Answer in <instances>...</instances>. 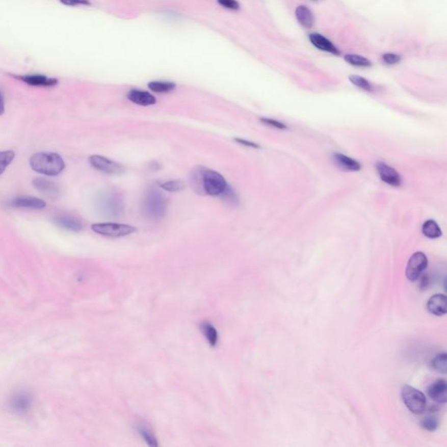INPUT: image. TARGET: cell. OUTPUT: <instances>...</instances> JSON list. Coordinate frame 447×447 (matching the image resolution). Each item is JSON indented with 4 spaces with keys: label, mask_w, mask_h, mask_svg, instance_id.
<instances>
[{
    "label": "cell",
    "mask_w": 447,
    "mask_h": 447,
    "mask_svg": "<svg viewBox=\"0 0 447 447\" xmlns=\"http://www.w3.org/2000/svg\"><path fill=\"white\" fill-rule=\"evenodd\" d=\"M432 368L440 373L445 374L447 371V355L446 353L438 354L432 359Z\"/></svg>",
    "instance_id": "25"
},
{
    "label": "cell",
    "mask_w": 447,
    "mask_h": 447,
    "mask_svg": "<svg viewBox=\"0 0 447 447\" xmlns=\"http://www.w3.org/2000/svg\"><path fill=\"white\" fill-rule=\"evenodd\" d=\"M260 122L263 124L268 125V126L277 128V129H280V130H286V129L288 128V127L285 123H283L282 122H280V121L274 120V119L266 118V117H264V118L260 119Z\"/></svg>",
    "instance_id": "30"
},
{
    "label": "cell",
    "mask_w": 447,
    "mask_h": 447,
    "mask_svg": "<svg viewBox=\"0 0 447 447\" xmlns=\"http://www.w3.org/2000/svg\"><path fill=\"white\" fill-rule=\"evenodd\" d=\"M309 40L312 43L313 46H315L317 48L324 52H329L332 55H341V52L339 51V49L327 38L322 35V34L313 33V34H309Z\"/></svg>",
    "instance_id": "14"
},
{
    "label": "cell",
    "mask_w": 447,
    "mask_h": 447,
    "mask_svg": "<svg viewBox=\"0 0 447 447\" xmlns=\"http://www.w3.org/2000/svg\"><path fill=\"white\" fill-rule=\"evenodd\" d=\"M150 169L154 171H159V170H160V165H159L157 163H151V165H150Z\"/></svg>",
    "instance_id": "37"
},
{
    "label": "cell",
    "mask_w": 447,
    "mask_h": 447,
    "mask_svg": "<svg viewBox=\"0 0 447 447\" xmlns=\"http://www.w3.org/2000/svg\"><path fill=\"white\" fill-rule=\"evenodd\" d=\"M90 165L98 171L104 173L120 175L124 172L125 168L121 164L106 159L101 155H94L89 157Z\"/></svg>",
    "instance_id": "8"
},
{
    "label": "cell",
    "mask_w": 447,
    "mask_h": 447,
    "mask_svg": "<svg viewBox=\"0 0 447 447\" xmlns=\"http://www.w3.org/2000/svg\"><path fill=\"white\" fill-rule=\"evenodd\" d=\"M33 186L39 192L50 198H57L61 190L56 182L46 178H35L33 181Z\"/></svg>",
    "instance_id": "12"
},
{
    "label": "cell",
    "mask_w": 447,
    "mask_h": 447,
    "mask_svg": "<svg viewBox=\"0 0 447 447\" xmlns=\"http://www.w3.org/2000/svg\"><path fill=\"white\" fill-rule=\"evenodd\" d=\"M10 206L14 208H25L33 210H40L46 207V202L34 197H18L12 198L8 203Z\"/></svg>",
    "instance_id": "10"
},
{
    "label": "cell",
    "mask_w": 447,
    "mask_h": 447,
    "mask_svg": "<svg viewBox=\"0 0 447 447\" xmlns=\"http://www.w3.org/2000/svg\"><path fill=\"white\" fill-rule=\"evenodd\" d=\"M61 3L67 6H91L89 0H60Z\"/></svg>",
    "instance_id": "33"
},
{
    "label": "cell",
    "mask_w": 447,
    "mask_h": 447,
    "mask_svg": "<svg viewBox=\"0 0 447 447\" xmlns=\"http://www.w3.org/2000/svg\"><path fill=\"white\" fill-rule=\"evenodd\" d=\"M14 157H15V153L12 150L0 151V175L4 173L6 168L8 167L10 164L13 161Z\"/></svg>",
    "instance_id": "27"
},
{
    "label": "cell",
    "mask_w": 447,
    "mask_h": 447,
    "mask_svg": "<svg viewBox=\"0 0 447 447\" xmlns=\"http://www.w3.org/2000/svg\"><path fill=\"white\" fill-rule=\"evenodd\" d=\"M168 201L159 190L150 188L143 197L141 210L143 216L151 220L162 219L166 214Z\"/></svg>",
    "instance_id": "2"
},
{
    "label": "cell",
    "mask_w": 447,
    "mask_h": 447,
    "mask_svg": "<svg viewBox=\"0 0 447 447\" xmlns=\"http://www.w3.org/2000/svg\"><path fill=\"white\" fill-rule=\"evenodd\" d=\"M234 140L244 146L250 147V148H253V149H259V144L251 142V141L245 140V139H241V138H235Z\"/></svg>",
    "instance_id": "35"
},
{
    "label": "cell",
    "mask_w": 447,
    "mask_h": 447,
    "mask_svg": "<svg viewBox=\"0 0 447 447\" xmlns=\"http://www.w3.org/2000/svg\"><path fill=\"white\" fill-rule=\"evenodd\" d=\"M402 399L406 405V407L409 409V411H411L412 413L419 415L426 411V404H427L426 396L422 391H420L414 387L410 385H405L403 387Z\"/></svg>",
    "instance_id": "5"
},
{
    "label": "cell",
    "mask_w": 447,
    "mask_h": 447,
    "mask_svg": "<svg viewBox=\"0 0 447 447\" xmlns=\"http://www.w3.org/2000/svg\"><path fill=\"white\" fill-rule=\"evenodd\" d=\"M149 89L151 91L159 94H165L169 92L173 91L176 89V84L171 82H164V81H155L149 83Z\"/></svg>",
    "instance_id": "22"
},
{
    "label": "cell",
    "mask_w": 447,
    "mask_h": 447,
    "mask_svg": "<svg viewBox=\"0 0 447 447\" xmlns=\"http://www.w3.org/2000/svg\"><path fill=\"white\" fill-rule=\"evenodd\" d=\"M201 330L204 334V337L206 338L207 341L212 346H215L218 341V333L215 328L210 323H203L201 325Z\"/></svg>",
    "instance_id": "24"
},
{
    "label": "cell",
    "mask_w": 447,
    "mask_h": 447,
    "mask_svg": "<svg viewBox=\"0 0 447 447\" xmlns=\"http://www.w3.org/2000/svg\"><path fill=\"white\" fill-rule=\"evenodd\" d=\"M295 16L298 20L299 24L304 28L309 29L314 23L313 12L306 6H300L295 10Z\"/></svg>",
    "instance_id": "20"
},
{
    "label": "cell",
    "mask_w": 447,
    "mask_h": 447,
    "mask_svg": "<svg viewBox=\"0 0 447 447\" xmlns=\"http://www.w3.org/2000/svg\"><path fill=\"white\" fill-rule=\"evenodd\" d=\"M382 59H383V62L386 63L387 65L398 64L402 60L400 55H396L392 52H388V54L383 55Z\"/></svg>",
    "instance_id": "31"
},
{
    "label": "cell",
    "mask_w": 447,
    "mask_h": 447,
    "mask_svg": "<svg viewBox=\"0 0 447 447\" xmlns=\"http://www.w3.org/2000/svg\"><path fill=\"white\" fill-rule=\"evenodd\" d=\"M428 267V259L422 252H416L411 256L406 267L405 274L410 281H416Z\"/></svg>",
    "instance_id": "7"
},
{
    "label": "cell",
    "mask_w": 447,
    "mask_h": 447,
    "mask_svg": "<svg viewBox=\"0 0 447 447\" xmlns=\"http://www.w3.org/2000/svg\"><path fill=\"white\" fill-rule=\"evenodd\" d=\"M4 112H5V102H4L3 95L0 93V116H2Z\"/></svg>",
    "instance_id": "36"
},
{
    "label": "cell",
    "mask_w": 447,
    "mask_h": 447,
    "mask_svg": "<svg viewBox=\"0 0 447 447\" xmlns=\"http://www.w3.org/2000/svg\"><path fill=\"white\" fill-rule=\"evenodd\" d=\"M218 3L225 7L226 9L236 10L240 9V4L236 0H218Z\"/></svg>",
    "instance_id": "32"
},
{
    "label": "cell",
    "mask_w": 447,
    "mask_h": 447,
    "mask_svg": "<svg viewBox=\"0 0 447 447\" xmlns=\"http://www.w3.org/2000/svg\"><path fill=\"white\" fill-rule=\"evenodd\" d=\"M54 222L61 228L73 232H79L83 229L82 221L75 217L69 216V215H59L55 217Z\"/></svg>",
    "instance_id": "17"
},
{
    "label": "cell",
    "mask_w": 447,
    "mask_h": 447,
    "mask_svg": "<svg viewBox=\"0 0 447 447\" xmlns=\"http://www.w3.org/2000/svg\"><path fill=\"white\" fill-rule=\"evenodd\" d=\"M427 309L436 317H442L446 313V296L441 294L433 295L428 300Z\"/></svg>",
    "instance_id": "16"
},
{
    "label": "cell",
    "mask_w": 447,
    "mask_h": 447,
    "mask_svg": "<svg viewBox=\"0 0 447 447\" xmlns=\"http://www.w3.org/2000/svg\"><path fill=\"white\" fill-rule=\"evenodd\" d=\"M128 99L133 103L140 106H150L156 103V99L152 94L149 92L138 89H132L128 92Z\"/></svg>",
    "instance_id": "18"
},
{
    "label": "cell",
    "mask_w": 447,
    "mask_h": 447,
    "mask_svg": "<svg viewBox=\"0 0 447 447\" xmlns=\"http://www.w3.org/2000/svg\"><path fill=\"white\" fill-rule=\"evenodd\" d=\"M141 435L143 436V438L145 439V441L148 442L149 444L150 445H156V441H155V438L154 436L152 435V433L149 432V430L144 429V428H142L140 430Z\"/></svg>",
    "instance_id": "34"
},
{
    "label": "cell",
    "mask_w": 447,
    "mask_h": 447,
    "mask_svg": "<svg viewBox=\"0 0 447 447\" xmlns=\"http://www.w3.org/2000/svg\"><path fill=\"white\" fill-rule=\"evenodd\" d=\"M422 232L423 234L431 240H436L441 237L442 231L438 223L433 219H428L424 223L422 226Z\"/></svg>",
    "instance_id": "21"
},
{
    "label": "cell",
    "mask_w": 447,
    "mask_h": 447,
    "mask_svg": "<svg viewBox=\"0 0 447 447\" xmlns=\"http://www.w3.org/2000/svg\"><path fill=\"white\" fill-rule=\"evenodd\" d=\"M378 176L383 182L393 187H399L402 185V177L394 168L384 162H378L376 165Z\"/></svg>",
    "instance_id": "9"
},
{
    "label": "cell",
    "mask_w": 447,
    "mask_h": 447,
    "mask_svg": "<svg viewBox=\"0 0 447 447\" xmlns=\"http://www.w3.org/2000/svg\"><path fill=\"white\" fill-rule=\"evenodd\" d=\"M33 399L27 392H18L12 397L10 405L16 413L23 414L29 411Z\"/></svg>",
    "instance_id": "15"
},
{
    "label": "cell",
    "mask_w": 447,
    "mask_h": 447,
    "mask_svg": "<svg viewBox=\"0 0 447 447\" xmlns=\"http://www.w3.org/2000/svg\"><path fill=\"white\" fill-rule=\"evenodd\" d=\"M422 426L424 429L427 430L429 432H434L438 426V421L435 417L433 416H428L425 417L422 421Z\"/></svg>",
    "instance_id": "29"
},
{
    "label": "cell",
    "mask_w": 447,
    "mask_h": 447,
    "mask_svg": "<svg viewBox=\"0 0 447 447\" xmlns=\"http://www.w3.org/2000/svg\"><path fill=\"white\" fill-rule=\"evenodd\" d=\"M333 160L338 167L341 168V170L344 171H359L362 168L361 164L358 161H356V159H353L341 153H334Z\"/></svg>",
    "instance_id": "19"
},
{
    "label": "cell",
    "mask_w": 447,
    "mask_h": 447,
    "mask_svg": "<svg viewBox=\"0 0 447 447\" xmlns=\"http://www.w3.org/2000/svg\"><path fill=\"white\" fill-rule=\"evenodd\" d=\"M91 228L98 234L113 238L124 237L137 231L134 226L117 223L94 224L92 225Z\"/></svg>",
    "instance_id": "6"
},
{
    "label": "cell",
    "mask_w": 447,
    "mask_h": 447,
    "mask_svg": "<svg viewBox=\"0 0 447 447\" xmlns=\"http://www.w3.org/2000/svg\"><path fill=\"white\" fill-rule=\"evenodd\" d=\"M95 202L98 211L107 218L118 219L124 213V201L122 195L114 190L100 192Z\"/></svg>",
    "instance_id": "3"
},
{
    "label": "cell",
    "mask_w": 447,
    "mask_h": 447,
    "mask_svg": "<svg viewBox=\"0 0 447 447\" xmlns=\"http://www.w3.org/2000/svg\"><path fill=\"white\" fill-rule=\"evenodd\" d=\"M191 181L195 192L210 196H221L228 186L222 175L204 167L192 171Z\"/></svg>",
    "instance_id": "1"
},
{
    "label": "cell",
    "mask_w": 447,
    "mask_h": 447,
    "mask_svg": "<svg viewBox=\"0 0 447 447\" xmlns=\"http://www.w3.org/2000/svg\"><path fill=\"white\" fill-rule=\"evenodd\" d=\"M349 79H350V83L359 89L366 92L373 91V87L371 85V83L363 77L359 76V75H350Z\"/></svg>",
    "instance_id": "26"
},
{
    "label": "cell",
    "mask_w": 447,
    "mask_h": 447,
    "mask_svg": "<svg viewBox=\"0 0 447 447\" xmlns=\"http://www.w3.org/2000/svg\"><path fill=\"white\" fill-rule=\"evenodd\" d=\"M161 188L164 189L166 192H177L182 191L185 188V186L181 181L178 180H172V181H167V182L162 183Z\"/></svg>",
    "instance_id": "28"
},
{
    "label": "cell",
    "mask_w": 447,
    "mask_h": 447,
    "mask_svg": "<svg viewBox=\"0 0 447 447\" xmlns=\"http://www.w3.org/2000/svg\"><path fill=\"white\" fill-rule=\"evenodd\" d=\"M34 171L46 176H57L65 169V163L56 153H36L30 159Z\"/></svg>",
    "instance_id": "4"
},
{
    "label": "cell",
    "mask_w": 447,
    "mask_h": 447,
    "mask_svg": "<svg viewBox=\"0 0 447 447\" xmlns=\"http://www.w3.org/2000/svg\"><path fill=\"white\" fill-rule=\"evenodd\" d=\"M446 382L439 379L432 383L427 389V395L433 401L439 404L446 403Z\"/></svg>",
    "instance_id": "13"
},
{
    "label": "cell",
    "mask_w": 447,
    "mask_h": 447,
    "mask_svg": "<svg viewBox=\"0 0 447 447\" xmlns=\"http://www.w3.org/2000/svg\"><path fill=\"white\" fill-rule=\"evenodd\" d=\"M311 1H313V2H314V1H315V2H317V1H318V0H311Z\"/></svg>",
    "instance_id": "38"
},
{
    "label": "cell",
    "mask_w": 447,
    "mask_h": 447,
    "mask_svg": "<svg viewBox=\"0 0 447 447\" xmlns=\"http://www.w3.org/2000/svg\"><path fill=\"white\" fill-rule=\"evenodd\" d=\"M16 79L20 80L23 83L34 87H55L58 84V80L51 77L45 76L41 74H28L21 76H15Z\"/></svg>",
    "instance_id": "11"
},
{
    "label": "cell",
    "mask_w": 447,
    "mask_h": 447,
    "mask_svg": "<svg viewBox=\"0 0 447 447\" xmlns=\"http://www.w3.org/2000/svg\"><path fill=\"white\" fill-rule=\"evenodd\" d=\"M344 60L347 61L349 64L352 65L354 67H371V65H372L371 61H369L368 59L365 58V57L361 56V55H345L344 56Z\"/></svg>",
    "instance_id": "23"
}]
</instances>
